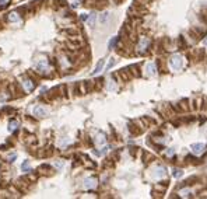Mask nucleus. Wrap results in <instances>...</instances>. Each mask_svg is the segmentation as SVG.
I'll return each mask as SVG.
<instances>
[{
  "label": "nucleus",
  "mask_w": 207,
  "mask_h": 199,
  "mask_svg": "<svg viewBox=\"0 0 207 199\" xmlns=\"http://www.w3.org/2000/svg\"><path fill=\"white\" fill-rule=\"evenodd\" d=\"M182 56H179V55H174L172 58L169 59V67L172 70H179L182 67Z\"/></svg>",
  "instance_id": "nucleus-1"
},
{
  "label": "nucleus",
  "mask_w": 207,
  "mask_h": 199,
  "mask_svg": "<svg viewBox=\"0 0 207 199\" xmlns=\"http://www.w3.org/2000/svg\"><path fill=\"white\" fill-rule=\"evenodd\" d=\"M32 114H34L35 117H38V118H43V117L48 115V111L43 107H41V105H37V107L32 109Z\"/></svg>",
  "instance_id": "nucleus-2"
},
{
  "label": "nucleus",
  "mask_w": 207,
  "mask_h": 199,
  "mask_svg": "<svg viewBox=\"0 0 207 199\" xmlns=\"http://www.w3.org/2000/svg\"><path fill=\"white\" fill-rule=\"evenodd\" d=\"M149 45H150V39H149V38H146V37L140 38V42H138V45H137V51H138V52H144L146 49L149 48Z\"/></svg>",
  "instance_id": "nucleus-3"
},
{
  "label": "nucleus",
  "mask_w": 207,
  "mask_h": 199,
  "mask_svg": "<svg viewBox=\"0 0 207 199\" xmlns=\"http://www.w3.org/2000/svg\"><path fill=\"white\" fill-rule=\"evenodd\" d=\"M204 149H206V147H204L203 143H195V145H192V153H193V154H196V156L203 154Z\"/></svg>",
  "instance_id": "nucleus-4"
},
{
  "label": "nucleus",
  "mask_w": 207,
  "mask_h": 199,
  "mask_svg": "<svg viewBox=\"0 0 207 199\" xmlns=\"http://www.w3.org/2000/svg\"><path fill=\"white\" fill-rule=\"evenodd\" d=\"M97 187V179L95 178H85L84 179V188L85 189H92Z\"/></svg>",
  "instance_id": "nucleus-5"
},
{
  "label": "nucleus",
  "mask_w": 207,
  "mask_h": 199,
  "mask_svg": "<svg viewBox=\"0 0 207 199\" xmlns=\"http://www.w3.org/2000/svg\"><path fill=\"white\" fill-rule=\"evenodd\" d=\"M146 72H147V76L154 77L157 75V66H155V63H149L147 67H146Z\"/></svg>",
  "instance_id": "nucleus-6"
},
{
  "label": "nucleus",
  "mask_w": 207,
  "mask_h": 199,
  "mask_svg": "<svg viewBox=\"0 0 207 199\" xmlns=\"http://www.w3.org/2000/svg\"><path fill=\"white\" fill-rule=\"evenodd\" d=\"M22 86L25 88V91H32L35 88V83L32 80H30V79H25V80L22 81Z\"/></svg>",
  "instance_id": "nucleus-7"
},
{
  "label": "nucleus",
  "mask_w": 207,
  "mask_h": 199,
  "mask_svg": "<svg viewBox=\"0 0 207 199\" xmlns=\"http://www.w3.org/2000/svg\"><path fill=\"white\" fill-rule=\"evenodd\" d=\"M153 177H154V178H162V177H165V168H164V167H155Z\"/></svg>",
  "instance_id": "nucleus-8"
},
{
  "label": "nucleus",
  "mask_w": 207,
  "mask_h": 199,
  "mask_svg": "<svg viewBox=\"0 0 207 199\" xmlns=\"http://www.w3.org/2000/svg\"><path fill=\"white\" fill-rule=\"evenodd\" d=\"M37 69L39 70V72H45V70L48 69V60H46V59H41L37 63Z\"/></svg>",
  "instance_id": "nucleus-9"
},
{
  "label": "nucleus",
  "mask_w": 207,
  "mask_h": 199,
  "mask_svg": "<svg viewBox=\"0 0 207 199\" xmlns=\"http://www.w3.org/2000/svg\"><path fill=\"white\" fill-rule=\"evenodd\" d=\"M102 67H104V60H100V62H98V65L95 66L94 72H92V75H98V73L102 70Z\"/></svg>",
  "instance_id": "nucleus-10"
},
{
  "label": "nucleus",
  "mask_w": 207,
  "mask_h": 199,
  "mask_svg": "<svg viewBox=\"0 0 207 199\" xmlns=\"http://www.w3.org/2000/svg\"><path fill=\"white\" fill-rule=\"evenodd\" d=\"M9 20L13 22H16V21H20V17H18V14H17L16 11H13V13L9 14Z\"/></svg>",
  "instance_id": "nucleus-11"
},
{
  "label": "nucleus",
  "mask_w": 207,
  "mask_h": 199,
  "mask_svg": "<svg viewBox=\"0 0 207 199\" xmlns=\"http://www.w3.org/2000/svg\"><path fill=\"white\" fill-rule=\"evenodd\" d=\"M108 20H109V14H108V13H102L101 17H100V22H101V24H105Z\"/></svg>",
  "instance_id": "nucleus-12"
},
{
  "label": "nucleus",
  "mask_w": 207,
  "mask_h": 199,
  "mask_svg": "<svg viewBox=\"0 0 207 199\" xmlns=\"http://www.w3.org/2000/svg\"><path fill=\"white\" fill-rule=\"evenodd\" d=\"M17 126H18V122H17V121H11L10 124H9V130L13 132V130L17 129Z\"/></svg>",
  "instance_id": "nucleus-13"
},
{
  "label": "nucleus",
  "mask_w": 207,
  "mask_h": 199,
  "mask_svg": "<svg viewBox=\"0 0 207 199\" xmlns=\"http://www.w3.org/2000/svg\"><path fill=\"white\" fill-rule=\"evenodd\" d=\"M97 143H100V145H102V143H105V135H98V137H97Z\"/></svg>",
  "instance_id": "nucleus-14"
},
{
  "label": "nucleus",
  "mask_w": 207,
  "mask_h": 199,
  "mask_svg": "<svg viewBox=\"0 0 207 199\" xmlns=\"http://www.w3.org/2000/svg\"><path fill=\"white\" fill-rule=\"evenodd\" d=\"M94 22H95V14H90V17H88V24H90V27L94 25Z\"/></svg>",
  "instance_id": "nucleus-15"
},
{
  "label": "nucleus",
  "mask_w": 207,
  "mask_h": 199,
  "mask_svg": "<svg viewBox=\"0 0 207 199\" xmlns=\"http://www.w3.org/2000/svg\"><path fill=\"white\" fill-rule=\"evenodd\" d=\"M172 174H174V177H181V175H182V170H179V168H175Z\"/></svg>",
  "instance_id": "nucleus-16"
},
{
  "label": "nucleus",
  "mask_w": 207,
  "mask_h": 199,
  "mask_svg": "<svg viewBox=\"0 0 207 199\" xmlns=\"http://www.w3.org/2000/svg\"><path fill=\"white\" fill-rule=\"evenodd\" d=\"M21 168H22V171H28V170H30V163L24 161V164L21 166Z\"/></svg>",
  "instance_id": "nucleus-17"
},
{
  "label": "nucleus",
  "mask_w": 207,
  "mask_h": 199,
  "mask_svg": "<svg viewBox=\"0 0 207 199\" xmlns=\"http://www.w3.org/2000/svg\"><path fill=\"white\" fill-rule=\"evenodd\" d=\"M108 90H109V91H113V90H115V81H109V86H108Z\"/></svg>",
  "instance_id": "nucleus-18"
},
{
  "label": "nucleus",
  "mask_w": 207,
  "mask_h": 199,
  "mask_svg": "<svg viewBox=\"0 0 207 199\" xmlns=\"http://www.w3.org/2000/svg\"><path fill=\"white\" fill-rule=\"evenodd\" d=\"M55 167H56V168H62V167H63V161H62V160H58V161L55 163Z\"/></svg>",
  "instance_id": "nucleus-19"
},
{
  "label": "nucleus",
  "mask_w": 207,
  "mask_h": 199,
  "mask_svg": "<svg viewBox=\"0 0 207 199\" xmlns=\"http://www.w3.org/2000/svg\"><path fill=\"white\" fill-rule=\"evenodd\" d=\"M116 39H118V38H113V39H112L111 42H109V49L113 48V45H115V42H116Z\"/></svg>",
  "instance_id": "nucleus-20"
},
{
  "label": "nucleus",
  "mask_w": 207,
  "mask_h": 199,
  "mask_svg": "<svg viewBox=\"0 0 207 199\" xmlns=\"http://www.w3.org/2000/svg\"><path fill=\"white\" fill-rule=\"evenodd\" d=\"M113 65H115V60H113V59H111V62H109V65L106 66V69H111V67H112V66H113Z\"/></svg>",
  "instance_id": "nucleus-21"
},
{
  "label": "nucleus",
  "mask_w": 207,
  "mask_h": 199,
  "mask_svg": "<svg viewBox=\"0 0 207 199\" xmlns=\"http://www.w3.org/2000/svg\"><path fill=\"white\" fill-rule=\"evenodd\" d=\"M181 194H182V196H189V194H190V192H189V191L186 189V191H182Z\"/></svg>",
  "instance_id": "nucleus-22"
},
{
  "label": "nucleus",
  "mask_w": 207,
  "mask_h": 199,
  "mask_svg": "<svg viewBox=\"0 0 207 199\" xmlns=\"http://www.w3.org/2000/svg\"><path fill=\"white\" fill-rule=\"evenodd\" d=\"M174 153H175V151L172 150V149H168V151H167V156H172Z\"/></svg>",
  "instance_id": "nucleus-23"
},
{
  "label": "nucleus",
  "mask_w": 207,
  "mask_h": 199,
  "mask_svg": "<svg viewBox=\"0 0 207 199\" xmlns=\"http://www.w3.org/2000/svg\"><path fill=\"white\" fill-rule=\"evenodd\" d=\"M81 20H83V21H85V20H88V17H87V14H81Z\"/></svg>",
  "instance_id": "nucleus-24"
},
{
  "label": "nucleus",
  "mask_w": 207,
  "mask_h": 199,
  "mask_svg": "<svg viewBox=\"0 0 207 199\" xmlns=\"http://www.w3.org/2000/svg\"><path fill=\"white\" fill-rule=\"evenodd\" d=\"M7 1H9V0H0V4H6Z\"/></svg>",
  "instance_id": "nucleus-25"
}]
</instances>
